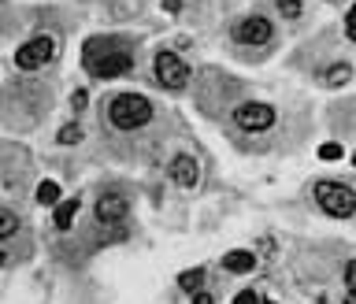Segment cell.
I'll return each mask as SVG.
<instances>
[{
    "instance_id": "obj_1",
    "label": "cell",
    "mask_w": 356,
    "mask_h": 304,
    "mask_svg": "<svg viewBox=\"0 0 356 304\" xmlns=\"http://www.w3.org/2000/svg\"><path fill=\"white\" fill-rule=\"evenodd\" d=\"M82 56H86V71H89V75H97V78H119V75H130V71H134V56H130V52L119 49V45H112V41H104V38L89 41Z\"/></svg>"
},
{
    "instance_id": "obj_2",
    "label": "cell",
    "mask_w": 356,
    "mask_h": 304,
    "mask_svg": "<svg viewBox=\"0 0 356 304\" xmlns=\"http://www.w3.org/2000/svg\"><path fill=\"white\" fill-rule=\"evenodd\" d=\"M108 119H112V126H119V130H138V126H145L152 119V104L141 93H119L108 104Z\"/></svg>"
},
{
    "instance_id": "obj_3",
    "label": "cell",
    "mask_w": 356,
    "mask_h": 304,
    "mask_svg": "<svg viewBox=\"0 0 356 304\" xmlns=\"http://www.w3.org/2000/svg\"><path fill=\"white\" fill-rule=\"evenodd\" d=\"M316 200H319V208L334 219H349L353 208H356V193L345 186V182H319Z\"/></svg>"
},
{
    "instance_id": "obj_4",
    "label": "cell",
    "mask_w": 356,
    "mask_h": 304,
    "mask_svg": "<svg viewBox=\"0 0 356 304\" xmlns=\"http://www.w3.org/2000/svg\"><path fill=\"white\" fill-rule=\"evenodd\" d=\"M152 71H156V82L163 89H186L189 86V63L178 56V52H156V60H152Z\"/></svg>"
},
{
    "instance_id": "obj_5",
    "label": "cell",
    "mask_w": 356,
    "mask_h": 304,
    "mask_svg": "<svg viewBox=\"0 0 356 304\" xmlns=\"http://www.w3.org/2000/svg\"><path fill=\"white\" fill-rule=\"evenodd\" d=\"M56 52H60L56 38L41 34V38H30L26 45H19V52H15V63H19L23 71H38V67H45V63L56 56Z\"/></svg>"
},
{
    "instance_id": "obj_6",
    "label": "cell",
    "mask_w": 356,
    "mask_h": 304,
    "mask_svg": "<svg viewBox=\"0 0 356 304\" xmlns=\"http://www.w3.org/2000/svg\"><path fill=\"white\" fill-rule=\"evenodd\" d=\"M275 108L271 104H257V100H249V104H241V108H234V123L241 126L245 134H263V130H271L275 126Z\"/></svg>"
},
{
    "instance_id": "obj_7",
    "label": "cell",
    "mask_w": 356,
    "mask_h": 304,
    "mask_svg": "<svg viewBox=\"0 0 356 304\" xmlns=\"http://www.w3.org/2000/svg\"><path fill=\"white\" fill-rule=\"evenodd\" d=\"M234 38L241 45H268L275 38V26H271V19H263V15H249V19H241L234 26Z\"/></svg>"
},
{
    "instance_id": "obj_8",
    "label": "cell",
    "mask_w": 356,
    "mask_h": 304,
    "mask_svg": "<svg viewBox=\"0 0 356 304\" xmlns=\"http://www.w3.org/2000/svg\"><path fill=\"white\" fill-rule=\"evenodd\" d=\"M126 211H130V204H126V197H119V193H104V197L97 200V219L100 223H123Z\"/></svg>"
},
{
    "instance_id": "obj_9",
    "label": "cell",
    "mask_w": 356,
    "mask_h": 304,
    "mask_svg": "<svg viewBox=\"0 0 356 304\" xmlns=\"http://www.w3.org/2000/svg\"><path fill=\"white\" fill-rule=\"evenodd\" d=\"M167 174H171V182L182 186V189L197 186V160H193V156H186V152H178L175 160L167 163Z\"/></svg>"
},
{
    "instance_id": "obj_10",
    "label": "cell",
    "mask_w": 356,
    "mask_h": 304,
    "mask_svg": "<svg viewBox=\"0 0 356 304\" xmlns=\"http://www.w3.org/2000/svg\"><path fill=\"white\" fill-rule=\"evenodd\" d=\"M78 208H82V200H78V197H67V200H60V204H56V226H60V230H67L71 223H75Z\"/></svg>"
},
{
    "instance_id": "obj_11",
    "label": "cell",
    "mask_w": 356,
    "mask_h": 304,
    "mask_svg": "<svg viewBox=\"0 0 356 304\" xmlns=\"http://www.w3.org/2000/svg\"><path fill=\"white\" fill-rule=\"evenodd\" d=\"M223 267H226V271H234V274L237 271L245 274V271H252V267H257V256H252V253H226L223 256Z\"/></svg>"
},
{
    "instance_id": "obj_12",
    "label": "cell",
    "mask_w": 356,
    "mask_h": 304,
    "mask_svg": "<svg viewBox=\"0 0 356 304\" xmlns=\"http://www.w3.org/2000/svg\"><path fill=\"white\" fill-rule=\"evenodd\" d=\"M178 285H182L186 293H197L200 285H204V271H200V267H189L186 274H178Z\"/></svg>"
},
{
    "instance_id": "obj_13",
    "label": "cell",
    "mask_w": 356,
    "mask_h": 304,
    "mask_svg": "<svg viewBox=\"0 0 356 304\" xmlns=\"http://www.w3.org/2000/svg\"><path fill=\"white\" fill-rule=\"evenodd\" d=\"M15 230H19V215H15V211H8V208H0V242H8Z\"/></svg>"
},
{
    "instance_id": "obj_14",
    "label": "cell",
    "mask_w": 356,
    "mask_h": 304,
    "mask_svg": "<svg viewBox=\"0 0 356 304\" xmlns=\"http://www.w3.org/2000/svg\"><path fill=\"white\" fill-rule=\"evenodd\" d=\"M38 204H45V208L60 204V186H56V182H41V186H38Z\"/></svg>"
},
{
    "instance_id": "obj_15",
    "label": "cell",
    "mask_w": 356,
    "mask_h": 304,
    "mask_svg": "<svg viewBox=\"0 0 356 304\" xmlns=\"http://www.w3.org/2000/svg\"><path fill=\"white\" fill-rule=\"evenodd\" d=\"M349 78H353L349 63H337V71H334V75H327L323 82H327V86H345V82H349Z\"/></svg>"
},
{
    "instance_id": "obj_16",
    "label": "cell",
    "mask_w": 356,
    "mask_h": 304,
    "mask_svg": "<svg viewBox=\"0 0 356 304\" xmlns=\"http://www.w3.org/2000/svg\"><path fill=\"white\" fill-rule=\"evenodd\" d=\"M78 141H82V126L78 123H71V126L60 130V145H78Z\"/></svg>"
},
{
    "instance_id": "obj_17",
    "label": "cell",
    "mask_w": 356,
    "mask_h": 304,
    "mask_svg": "<svg viewBox=\"0 0 356 304\" xmlns=\"http://www.w3.org/2000/svg\"><path fill=\"white\" fill-rule=\"evenodd\" d=\"M319 160H327V163L342 160V145H337V141H327V145H319Z\"/></svg>"
},
{
    "instance_id": "obj_18",
    "label": "cell",
    "mask_w": 356,
    "mask_h": 304,
    "mask_svg": "<svg viewBox=\"0 0 356 304\" xmlns=\"http://www.w3.org/2000/svg\"><path fill=\"white\" fill-rule=\"evenodd\" d=\"M278 12L286 15V19H297V15H300V0H278Z\"/></svg>"
},
{
    "instance_id": "obj_19",
    "label": "cell",
    "mask_w": 356,
    "mask_h": 304,
    "mask_svg": "<svg viewBox=\"0 0 356 304\" xmlns=\"http://www.w3.org/2000/svg\"><path fill=\"white\" fill-rule=\"evenodd\" d=\"M234 304H260V297H257L252 290H241V293L234 297Z\"/></svg>"
},
{
    "instance_id": "obj_20",
    "label": "cell",
    "mask_w": 356,
    "mask_h": 304,
    "mask_svg": "<svg viewBox=\"0 0 356 304\" xmlns=\"http://www.w3.org/2000/svg\"><path fill=\"white\" fill-rule=\"evenodd\" d=\"M86 89H75V97H71V104H75V108H86Z\"/></svg>"
},
{
    "instance_id": "obj_21",
    "label": "cell",
    "mask_w": 356,
    "mask_h": 304,
    "mask_svg": "<svg viewBox=\"0 0 356 304\" xmlns=\"http://www.w3.org/2000/svg\"><path fill=\"white\" fill-rule=\"evenodd\" d=\"M193 304H215V301H212V293L197 290V293H193Z\"/></svg>"
},
{
    "instance_id": "obj_22",
    "label": "cell",
    "mask_w": 356,
    "mask_h": 304,
    "mask_svg": "<svg viewBox=\"0 0 356 304\" xmlns=\"http://www.w3.org/2000/svg\"><path fill=\"white\" fill-rule=\"evenodd\" d=\"M163 8H167V12H178V8H182V0H163Z\"/></svg>"
}]
</instances>
